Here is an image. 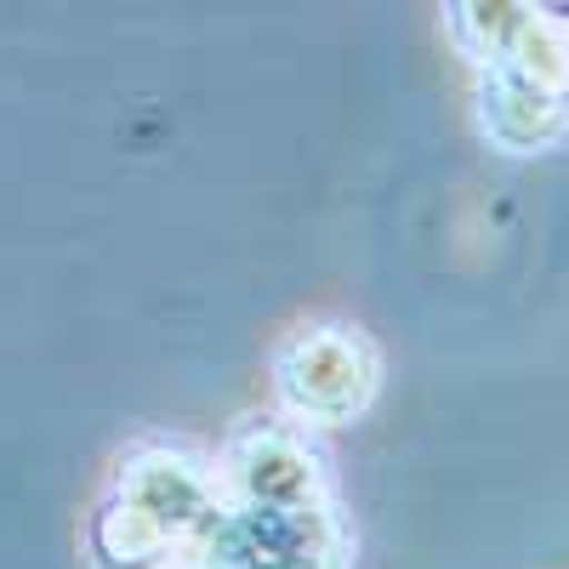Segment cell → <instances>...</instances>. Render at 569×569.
<instances>
[{"instance_id": "cell-1", "label": "cell", "mask_w": 569, "mask_h": 569, "mask_svg": "<svg viewBox=\"0 0 569 569\" xmlns=\"http://www.w3.org/2000/svg\"><path fill=\"white\" fill-rule=\"evenodd\" d=\"M222 507L217 461L182 450V445H149L131 450L109 490L91 507L86 552L98 569H166L200 558Z\"/></svg>"}, {"instance_id": "cell-2", "label": "cell", "mask_w": 569, "mask_h": 569, "mask_svg": "<svg viewBox=\"0 0 569 569\" xmlns=\"http://www.w3.org/2000/svg\"><path fill=\"white\" fill-rule=\"evenodd\" d=\"M342 518L325 501H222L200 558L222 569H342Z\"/></svg>"}, {"instance_id": "cell-3", "label": "cell", "mask_w": 569, "mask_h": 569, "mask_svg": "<svg viewBox=\"0 0 569 569\" xmlns=\"http://www.w3.org/2000/svg\"><path fill=\"white\" fill-rule=\"evenodd\" d=\"M273 388L284 399V410L302 421H353L376 388V359L365 348V337L342 325H313L297 330L291 342L273 359Z\"/></svg>"}, {"instance_id": "cell-4", "label": "cell", "mask_w": 569, "mask_h": 569, "mask_svg": "<svg viewBox=\"0 0 569 569\" xmlns=\"http://www.w3.org/2000/svg\"><path fill=\"white\" fill-rule=\"evenodd\" d=\"M182 569H222V563H211V558H188Z\"/></svg>"}]
</instances>
